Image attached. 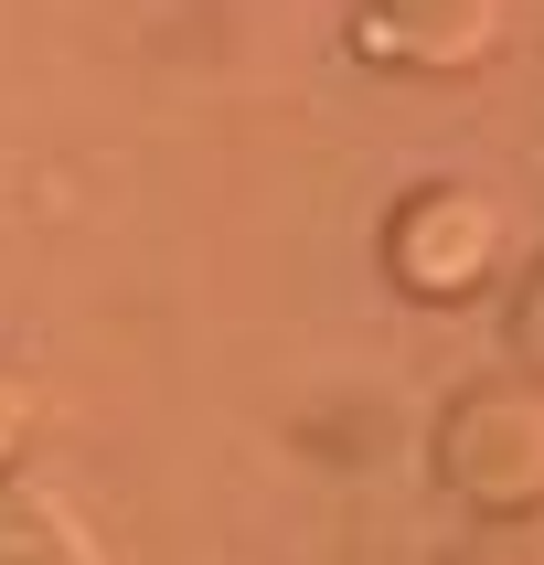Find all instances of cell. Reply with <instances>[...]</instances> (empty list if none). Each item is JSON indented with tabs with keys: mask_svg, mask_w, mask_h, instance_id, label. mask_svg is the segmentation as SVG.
I'll return each mask as SVG.
<instances>
[{
	"mask_svg": "<svg viewBox=\"0 0 544 565\" xmlns=\"http://www.w3.org/2000/svg\"><path fill=\"white\" fill-rule=\"evenodd\" d=\"M512 352H523V363L544 374V278L523 288V310H512Z\"/></svg>",
	"mask_w": 544,
	"mask_h": 565,
	"instance_id": "8992f818",
	"label": "cell"
},
{
	"mask_svg": "<svg viewBox=\"0 0 544 565\" xmlns=\"http://www.w3.org/2000/svg\"><path fill=\"white\" fill-rule=\"evenodd\" d=\"M22 448H32V395H22L11 374H0V480L22 470Z\"/></svg>",
	"mask_w": 544,
	"mask_h": 565,
	"instance_id": "5b68a950",
	"label": "cell"
},
{
	"mask_svg": "<svg viewBox=\"0 0 544 565\" xmlns=\"http://www.w3.org/2000/svg\"><path fill=\"white\" fill-rule=\"evenodd\" d=\"M448 491L491 523L544 512V384H480L448 416Z\"/></svg>",
	"mask_w": 544,
	"mask_h": 565,
	"instance_id": "6da1fadb",
	"label": "cell"
},
{
	"mask_svg": "<svg viewBox=\"0 0 544 565\" xmlns=\"http://www.w3.org/2000/svg\"><path fill=\"white\" fill-rule=\"evenodd\" d=\"M512 0H374V54H406L427 75H470L480 54H502Z\"/></svg>",
	"mask_w": 544,
	"mask_h": 565,
	"instance_id": "3957f363",
	"label": "cell"
},
{
	"mask_svg": "<svg viewBox=\"0 0 544 565\" xmlns=\"http://www.w3.org/2000/svg\"><path fill=\"white\" fill-rule=\"evenodd\" d=\"M0 555L64 565V555H86V534H75V512H64V502H22V491L0 480Z\"/></svg>",
	"mask_w": 544,
	"mask_h": 565,
	"instance_id": "277c9868",
	"label": "cell"
},
{
	"mask_svg": "<svg viewBox=\"0 0 544 565\" xmlns=\"http://www.w3.org/2000/svg\"><path fill=\"white\" fill-rule=\"evenodd\" d=\"M384 256H395V278L416 288V299H470V288H491V267H502V214L480 203V192H416L406 214H395V235H384Z\"/></svg>",
	"mask_w": 544,
	"mask_h": 565,
	"instance_id": "7a4b0ae2",
	"label": "cell"
}]
</instances>
